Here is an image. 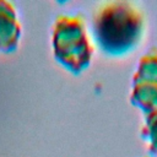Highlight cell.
<instances>
[{"label": "cell", "instance_id": "obj_1", "mask_svg": "<svg viewBox=\"0 0 157 157\" xmlns=\"http://www.w3.org/2000/svg\"><path fill=\"white\" fill-rule=\"evenodd\" d=\"M92 37L107 55L121 56L135 50L141 43L146 18L132 1L110 0L98 4L92 13Z\"/></svg>", "mask_w": 157, "mask_h": 157}, {"label": "cell", "instance_id": "obj_2", "mask_svg": "<svg viewBox=\"0 0 157 157\" xmlns=\"http://www.w3.org/2000/svg\"><path fill=\"white\" fill-rule=\"evenodd\" d=\"M52 47L55 60L74 75H80L92 61L93 45L81 15H59L52 31Z\"/></svg>", "mask_w": 157, "mask_h": 157}, {"label": "cell", "instance_id": "obj_3", "mask_svg": "<svg viewBox=\"0 0 157 157\" xmlns=\"http://www.w3.org/2000/svg\"><path fill=\"white\" fill-rule=\"evenodd\" d=\"M130 103L145 115L157 110V48H150L132 75Z\"/></svg>", "mask_w": 157, "mask_h": 157}, {"label": "cell", "instance_id": "obj_4", "mask_svg": "<svg viewBox=\"0 0 157 157\" xmlns=\"http://www.w3.org/2000/svg\"><path fill=\"white\" fill-rule=\"evenodd\" d=\"M21 31V23L13 4L0 0V54H9L16 50Z\"/></svg>", "mask_w": 157, "mask_h": 157}, {"label": "cell", "instance_id": "obj_5", "mask_svg": "<svg viewBox=\"0 0 157 157\" xmlns=\"http://www.w3.org/2000/svg\"><path fill=\"white\" fill-rule=\"evenodd\" d=\"M140 134L147 145L148 152L157 157V110L145 115Z\"/></svg>", "mask_w": 157, "mask_h": 157}]
</instances>
